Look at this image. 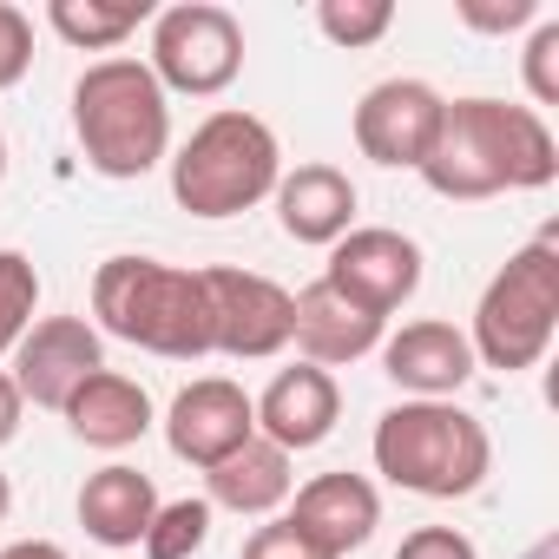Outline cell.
Instances as JSON below:
<instances>
[{"label":"cell","instance_id":"obj_1","mask_svg":"<svg viewBox=\"0 0 559 559\" xmlns=\"http://www.w3.org/2000/svg\"><path fill=\"white\" fill-rule=\"evenodd\" d=\"M415 171L435 198L480 204V198H500V191L552 185L559 178V145H552L546 112L474 93V99L441 106V132H435V145Z\"/></svg>","mask_w":559,"mask_h":559},{"label":"cell","instance_id":"obj_2","mask_svg":"<svg viewBox=\"0 0 559 559\" xmlns=\"http://www.w3.org/2000/svg\"><path fill=\"white\" fill-rule=\"evenodd\" d=\"M93 317L106 336H119L145 356H165V362L211 356L204 270H185L165 257H106L93 270Z\"/></svg>","mask_w":559,"mask_h":559},{"label":"cell","instance_id":"obj_3","mask_svg":"<svg viewBox=\"0 0 559 559\" xmlns=\"http://www.w3.org/2000/svg\"><path fill=\"white\" fill-rule=\"evenodd\" d=\"M73 139L99 178H145L171 152V99L145 60L112 53L73 80Z\"/></svg>","mask_w":559,"mask_h":559},{"label":"cell","instance_id":"obj_4","mask_svg":"<svg viewBox=\"0 0 559 559\" xmlns=\"http://www.w3.org/2000/svg\"><path fill=\"white\" fill-rule=\"evenodd\" d=\"M493 467L480 415L461 402H395L376 421V474L421 500H467Z\"/></svg>","mask_w":559,"mask_h":559},{"label":"cell","instance_id":"obj_5","mask_svg":"<svg viewBox=\"0 0 559 559\" xmlns=\"http://www.w3.org/2000/svg\"><path fill=\"white\" fill-rule=\"evenodd\" d=\"M284 178V145L276 132L243 112V106H224L211 112L171 158V198L191 211V217H243L250 204H263Z\"/></svg>","mask_w":559,"mask_h":559},{"label":"cell","instance_id":"obj_6","mask_svg":"<svg viewBox=\"0 0 559 559\" xmlns=\"http://www.w3.org/2000/svg\"><path fill=\"white\" fill-rule=\"evenodd\" d=\"M552 330H559V237L539 230L487 276L467 349H474V362L520 376L552 349Z\"/></svg>","mask_w":559,"mask_h":559},{"label":"cell","instance_id":"obj_7","mask_svg":"<svg viewBox=\"0 0 559 559\" xmlns=\"http://www.w3.org/2000/svg\"><path fill=\"white\" fill-rule=\"evenodd\" d=\"M152 80L185 99H217L243 73V21L217 0H178V8L152 14Z\"/></svg>","mask_w":559,"mask_h":559},{"label":"cell","instance_id":"obj_8","mask_svg":"<svg viewBox=\"0 0 559 559\" xmlns=\"http://www.w3.org/2000/svg\"><path fill=\"white\" fill-rule=\"evenodd\" d=\"M323 284L356 304L362 317L389 323L415 290H421V243L389 230V224H356L349 237L330 243V263H323Z\"/></svg>","mask_w":559,"mask_h":559},{"label":"cell","instance_id":"obj_9","mask_svg":"<svg viewBox=\"0 0 559 559\" xmlns=\"http://www.w3.org/2000/svg\"><path fill=\"white\" fill-rule=\"evenodd\" d=\"M204 304H211V349L230 362H263L290 349V290L263 270H204Z\"/></svg>","mask_w":559,"mask_h":559},{"label":"cell","instance_id":"obj_10","mask_svg":"<svg viewBox=\"0 0 559 559\" xmlns=\"http://www.w3.org/2000/svg\"><path fill=\"white\" fill-rule=\"evenodd\" d=\"M250 435H257V408H250V395L230 376H198L165 408V441L198 474H211L217 461H230Z\"/></svg>","mask_w":559,"mask_h":559},{"label":"cell","instance_id":"obj_11","mask_svg":"<svg viewBox=\"0 0 559 559\" xmlns=\"http://www.w3.org/2000/svg\"><path fill=\"white\" fill-rule=\"evenodd\" d=\"M441 93L428 80H382L362 93L356 106V152L389 165V171H415L441 132Z\"/></svg>","mask_w":559,"mask_h":559},{"label":"cell","instance_id":"obj_12","mask_svg":"<svg viewBox=\"0 0 559 559\" xmlns=\"http://www.w3.org/2000/svg\"><path fill=\"white\" fill-rule=\"evenodd\" d=\"M99 369H106V349H99V330L86 317H40L21 336V349H14V389H21V402L53 408V415Z\"/></svg>","mask_w":559,"mask_h":559},{"label":"cell","instance_id":"obj_13","mask_svg":"<svg viewBox=\"0 0 559 559\" xmlns=\"http://www.w3.org/2000/svg\"><path fill=\"white\" fill-rule=\"evenodd\" d=\"M257 408V435L270 448H284V454H304V448H323L343 421V389L330 369L317 362H297V369H276L263 395H250Z\"/></svg>","mask_w":559,"mask_h":559},{"label":"cell","instance_id":"obj_14","mask_svg":"<svg viewBox=\"0 0 559 559\" xmlns=\"http://www.w3.org/2000/svg\"><path fill=\"white\" fill-rule=\"evenodd\" d=\"M284 520H290L317 552L349 559L356 546H369V539H376V526H382V493H376V480H369V474L336 467V474L304 480Z\"/></svg>","mask_w":559,"mask_h":559},{"label":"cell","instance_id":"obj_15","mask_svg":"<svg viewBox=\"0 0 559 559\" xmlns=\"http://www.w3.org/2000/svg\"><path fill=\"white\" fill-rule=\"evenodd\" d=\"M474 349L454 323H402L395 336H382V376L395 389H408V402H454L467 382H474Z\"/></svg>","mask_w":559,"mask_h":559},{"label":"cell","instance_id":"obj_16","mask_svg":"<svg viewBox=\"0 0 559 559\" xmlns=\"http://www.w3.org/2000/svg\"><path fill=\"white\" fill-rule=\"evenodd\" d=\"M382 330H389V323H376V317H362L356 304H343L323 276L290 297V343H297L304 362H317V369L362 362L369 349H382Z\"/></svg>","mask_w":559,"mask_h":559},{"label":"cell","instance_id":"obj_17","mask_svg":"<svg viewBox=\"0 0 559 559\" xmlns=\"http://www.w3.org/2000/svg\"><path fill=\"white\" fill-rule=\"evenodd\" d=\"M276 224H284V237H297V243H336V237H349L356 230V185H349V171H336V165H297V171H284L276 178Z\"/></svg>","mask_w":559,"mask_h":559},{"label":"cell","instance_id":"obj_18","mask_svg":"<svg viewBox=\"0 0 559 559\" xmlns=\"http://www.w3.org/2000/svg\"><path fill=\"white\" fill-rule=\"evenodd\" d=\"M67 428L86 441V448H132V441H145V428H152V395L132 382V376H119V369H99V376H86L73 395H67Z\"/></svg>","mask_w":559,"mask_h":559},{"label":"cell","instance_id":"obj_19","mask_svg":"<svg viewBox=\"0 0 559 559\" xmlns=\"http://www.w3.org/2000/svg\"><path fill=\"white\" fill-rule=\"evenodd\" d=\"M152 513H158V487H152V474H139L126 461L86 474V487H80V526H86V539H99L112 552L139 546Z\"/></svg>","mask_w":559,"mask_h":559},{"label":"cell","instance_id":"obj_20","mask_svg":"<svg viewBox=\"0 0 559 559\" xmlns=\"http://www.w3.org/2000/svg\"><path fill=\"white\" fill-rule=\"evenodd\" d=\"M204 500L224 507V513H243V520H270L276 507H284L297 493V474H290V454L284 448H270L263 435H250L230 461H217L204 474Z\"/></svg>","mask_w":559,"mask_h":559},{"label":"cell","instance_id":"obj_21","mask_svg":"<svg viewBox=\"0 0 559 559\" xmlns=\"http://www.w3.org/2000/svg\"><path fill=\"white\" fill-rule=\"evenodd\" d=\"M145 21H152L145 0H53V8H47V27H53L67 47L106 53V60H112V47H126Z\"/></svg>","mask_w":559,"mask_h":559},{"label":"cell","instance_id":"obj_22","mask_svg":"<svg viewBox=\"0 0 559 559\" xmlns=\"http://www.w3.org/2000/svg\"><path fill=\"white\" fill-rule=\"evenodd\" d=\"M40 310V270L27 250H0V356H14Z\"/></svg>","mask_w":559,"mask_h":559},{"label":"cell","instance_id":"obj_23","mask_svg":"<svg viewBox=\"0 0 559 559\" xmlns=\"http://www.w3.org/2000/svg\"><path fill=\"white\" fill-rule=\"evenodd\" d=\"M211 539V500H158L152 526H145V559H191Z\"/></svg>","mask_w":559,"mask_h":559},{"label":"cell","instance_id":"obj_24","mask_svg":"<svg viewBox=\"0 0 559 559\" xmlns=\"http://www.w3.org/2000/svg\"><path fill=\"white\" fill-rule=\"evenodd\" d=\"M317 27L330 47H376L389 27H395V0H323L317 8Z\"/></svg>","mask_w":559,"mask_h":559},{"label":"cell","instance_id":"obj_25","mask_svg":"<svg viewBox=\"0 0 559 559\" xmlns=\"http://www.w3.org/2000/svg\"><path fill=\"white\" fill-rule=\"evenodd\" d=\"M526 93H533V112L559 106V21H546V14L526 40Z\"/></svg>","mask_w":559,"mask_h":559},{"label":"cell","instance_id":"obj_26","mask_svg":"<svg viewBox=\"0 0 559 559\" xmlns=\"http://www.w3.org/2000/svg\"><path fill=\"white\" fill-rule=\"evenodd\" d=\"M34 67V21L14 8V0H0V93L21 86Z\"/></svg>","mask_w":559,"mask_h":559},{"label":"cell","instance_id":"obj_27","mask_svg":"<svg viewBox=\"0 0 559 559\" xmlns=\"http://www.w3.org/2000/svg\"><path fill=\"white\" fill-rule=\"evenodd\" d=\"M237 559H330V552H317V546L284 520V513H270V520L243 539V552H237Z\"/></svg>","mask_w":559,"mask_h":559},{"label":"cell","instance_id":"obj_28","mask_svg":"<svg viewBox=\"0 0 559 559\" xmlns=\"http://www.w3.org/2000/svg\"><path fill=\"white\" fill-rule=\"evenodd\" d=\"M474 34H513L526 21H539V0H461L454 8Z\"/></svg>","mask_w":559,"mask_h":559},{"label":"cell","instance_id":"obj_29","mask_svg":"<svg viewBox=\"0 0 559 559\" xmlns=\"http://www.w3.org/2000/svg\"><path fill=\"white\" fill-rule=\"evenodd\" d=\"M395 559H480V552H474V539L461 526H415L395 546Z\"/></svg>","mask_w":559,"mask_h":559},{"label":"cell","instance_id":"obj_30","mask_svg":"<svg viewBox=\"0 0 559 559\" xmlns=\"http://www.w3.org/2000/svg\"><path fill=\"white\" fill-rule=\"evenodd\" d=\"M21 408H27V402H21V389H14V376H8V369H0V448H8V441L21 435Z\"/></svg>","mask_w":559,"mask_h":559},{"label":"cell","instance_id":"obj_31","mask_svg":"<svg viewBox=\"0 0 559 559\" xmlns=\"http://www.w3.org/2000/svg\"><path fill=\"white\" fill-rule=\"evenodd\" d=\"M0 559H67V546H53V539H14V546H0Z\"/></svg>","mask_w":559,"mask_h":559},{"label":"cell","instance_id":"obj_32","mask_svg":"<svg viewBox=\"0 0 559 559\" xmlns=\"http://www.w3.org/2000/svg\"><path fill=\"white\" fill-rule=\"evenodd\" d=\"M8 507H14V487H8V474H0V526H8Z\"/></svg>","mask_w":559,"mask_h":559},{"label":"cell","instance_id":"obj_33","mask_svg":"<svg viewBox=\"0 0 559 559\" xmlns=\"http://www.w3.org/2000/svg\"><path fill=\"white\" fill-rule=\"evenodd\" d=\"M526 559H559V546H552V539H539V546H533Z\"/></svg>","mask_w":559,"mask_h":559},{"label":"cell","instance_id":"obj_34","mask_svg":"<svg viewBox=\"0 0 559 559\" xmlns=\"http://www.w3.org/2000/svg\"><path fill=\"white\" fill-rule=\"evenodd\" d=\"M0 178H8V139H0Z\"/></svg>","mask_w":559,"mask_h":559}]
</instances>
